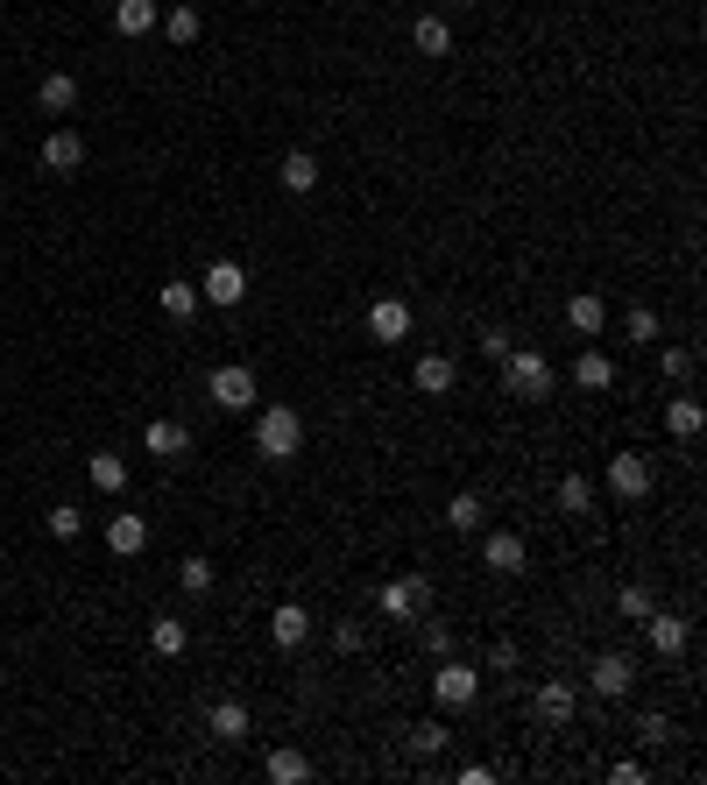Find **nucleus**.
Wrapping results in <instances>:
<instances>
[{
	"label": "nucleus",
	"instance_id": "nucleus-18",
	"mask_svg": "<svg viewBox=\"0 0 707 785\" xmlns=\"http://www.w3.org/2000/svg\"><path fill=\"white\" fill-rule=\"evenodd\" d=\"M262 778H269V785H305V778H312V757H305V750H269V757H262Z\"/></svg>",
	"mask_w": 707,
	"mask_h": 785
},
{
	"label": "nucleus",
	"instance_id": "nucleus-33",
	"mask_svg": "<svg viewBox=\"0 0 707 785\" xmlns=\"http://www.w3.org/2000/svg\"><path fill=\"white\" fill-rule=\"evenodd\" d=\"M163 36H171V43H198V36H206V14H198V8H171V14H163Z\"/></svg>",
	"mask_w": 707,
	"mask_h": 785
},
{
	"label": "nucleus",
	"instance_id": "nucleus-29",
	"mask_svg": "<svg viewBox=\"0 0 707 785\" xmlns=\"http://www.w3.org/2000/svg\"><path fill=\"white\" fill-rule=\"evenodd\" d=\"M276 177H283V192H312L318 185V156H312V149H291Z\"/></svg>",
	"mask_w": 707,
	"mask_h": 785
},
{
	"label": "nucleus",
	"instance_id": "nucleus-16",
	"mask_svg": "<svg viewBox=\"0 0 707 785\" xmlns=\"http://www.w3.org/2000/svg\"><path fill=\"white\" fill-rule=\"evenodd\" d=\"M411 382H417V390H425V396H446L453 382H460V361H453V355H417Z\"/></svg>",
	"mask_w": 707,
	"mask_h": 785
},
{
	"label": "nucleus",
	"instance_id": "nucleus-17",
	"mask_svg": "<svg viewBox=\"0 0 707 785\" xmlns=\"http://www.w3.org/2000/svg\"><path fill=\"white\" fill-rule=\"evenodd\" d=\"M481 559L488 566H496V574H524V538H516V531H488V538H481Z\"/></svg>",
	"mask_w": 707,
	"mask_h": 785
},
{
	"label": "nucleus",
	"instance_id": "nucleus-23",
	"mask_svg": "<svg viewBox=\"0 0 707 785\" xmlns=\"http://www.w3.org/2000/svg\"><path fill=\"white\" fill-rule=\"evenodd\" d=\"M403 743H411V757H439V750L453 743V729L432 715V722H411V729H403Z\"/></svg>",
	"mask_w": 707,
	"mask_h": 785
},
{
	"label": "nucleus",
	"instance_id": "nucleus-24",
	"mask_svg": "<svg viewBox=\"0 0 707 785\" xmlns=\"http://www.w3.org/2000/svg\"><path fill=\"white\" fill-rule=\"evenodd\" d=\"M574 382L580 390H616V361L601 355V347H587V355L574 361Z\"/></svg>",
	"mask_w": 707,
	"mask_h": 785
},
{
	"label": "nucleus",
	"instance_id": "nucleus-15",
	"mask_svg": "<svg viewBox=\"0 0 707 785\" xmlns=\"http://www.w3.org/2000/svg\"><path fill=\"white\" fill-rule=\"evenodd\" d=\"M644 637H651V651H659V658H679V651H686V637H694V630H686L679 615L651 609V615H644Z\"/></svg>",
	"mask_w": 707,
	"mask_h": 785
},
{
	"label": "nucleus",
	"instance_id": "nucleus-14",
	"mask_svg": "<svg viewBox=\"0 0 707 785\" xmlns=\"http://www.w3.org/2000/svg\"><path fill=\"white\" fill-rule=\"evenodd\" d=\"M531 708H537V722H552V729H566L574 722V708H580V694L566 687V679H545V687L531 694Z\"/></svg>",
	"mask_w": 707,
	"mask_h": 785
},
{
	"label": "nucleus",
	"instance_id": "nucleus-44",
	"mask_svg": "<svg viewBox=\"0 0 707 785\" xmlns=\"http://www.w3.org/2000/svg\"><path fill=\"white\" fill-rule=\"evenodd\" d=\"M446 8H475V0H446Z\"/></svg>",
	"mask_w": 707,
	"mask_h": 785
},
{
	"label": "nucleus",
	"instance_id": "nucleus-12",
	"mask_svg": "<svg viewBox=\"0 0 707 785\" xmlns=\"http://www.w3.org/2000/svg\"><path fill=\"white\" fill-rule=\"evenodd\" d=\"M368 332H376L382 347L411 340V305H403V297H376V305H368Z\"/></svg>",
	"mask_w": 707,
	"mask_h": 785
},
{
	"label": "nucleus",
	"instance_id": "nucleus-21",
	"mask_svg": "<svg viewBox=\"0 0 707 785\" xmlns=\"http://www.w3.org/2000/svg\"><path fill=\"white\" fill-rule=\"evenodd\" d=\"M411 43L425 50V57H453V22H446V14H417Z\"/></svg>",
	"mask_w": 707,
	"mask_h": 785
},
{
	"label": "nucleus",
	"instance_id": "nucleus-22",
	"mask_svg": "<svg viewBox=\"0 0 707 785\" xmlns=\"http://www.w3.org/2000/svg\"><path fill=\"white\" fill-rule=\"evenodd\" d=\"M566 326H574V332H580V340H595V332H601V326H609V305H601V297H595V291H580V297H574V305H566Z\"/></svg>",
	"mask_w": 707,
	"mask_h": 785
},
{
	"label": "nucleus",
	"instance_id": "nucleus-39",
	"mask_svg": "<svg viewBox=\"0 0 707 785\" xmlns=\"http://www.w3.org/2000/svg\"><path fill=\"white\" fill-rule=\"evenodd\" d=\"M516 658H524V651H516L510 637H496V644H488V673H516Z\"/></svg>",
	"mask_w": 707,
	"mask_h": 785
},
{
	"label": "nucleus",
	"instance_id": "nucleus-8",
	"mask_svg": "<svg viewBox=\"0 0 707 785\" xmlns=\"http://www.w3.org/2000/svg\"><path fill=\"white\" fill-rule=\"evenodd\" d=\"M241 297H248V270H241V262H213V270L206 276H198V305H241Z\"/></svg>",
	"mask_w": 707,
	"mask_h": 785
},
{
	"label": "nucleus",
	"instance_id": "nucleus-42",
	"mask_svg": "<svg viewBox=\"0 0 707 785\" xmlns=\"http://www.w3.org/2000/svg\"><path fill=\"white\" fill-rule=\"evenodd\" d=\"M609 778H616V785H644L651 772H644V764H637V757H616V764H609Z\"/></svg>",
	"mask_w": 707,
	"mask_h": 785
},
{
	"label": "nucleus",
	"instance_id": "nucleus-27",
	"mask_svg": "<svg viewBox=\"0 0 707 785\" xmlns=\"http://www.w3.org/2000/svg\"><path fill=\"white\" fill-rule=\"evenodd\" d=\"M595 503H601V495H595L587 475H559V510L566 516H595Z\"/></svg>",
	"mask_w": 707,
	"mask_h": 785
},
{
	"label": "nucleus",
	"instance_id": "nucleus-25",
	"mask_svg": "<svg viewBox=\"0 0 707 785\" xmlns=\"http://www.w3.org/2000/svg\"><path fill=\"white\" fill-rule=\"evenodd\" d=\"M113 29L121 36H149L156 29V0H113Z\"/></svg>",
	"mask_w": 707,
	"mask_h": 785
},
{
	"label": "nucleus",
	"instance_id": "nucleus-38",
	"mask_svg": "<svg viewBox=\"0 0 707 785\" xmlns=\"http://www.w3.org/2000/svg\"><path fill=\"white\" fill-rule=\"evenodd\" d=\"M651 609H659V601H651L644 588H622V595H616V615H630V623H644Z\"/></svg>",
	"mask_w": 707,
	"mask_h": 785
},
{
	"label": "nucleus",
	"instance_id": "nucleus-4",
	"mask_svg": "<svg viewBox=\"0 0 707 785\" xmlns=\"http://www.w3.org/2000/svg\"><path fill=\"white\" fill-rule=\"evenodd\" d=\"M651 489H659V467H651V454H616V460H609V495H616V503H644Z\"/></svg>",
	"mask_w": 707,
	"mask_h": 785
},
{
	"label": "nucleus",
	"instance_id": "nucleus-30",
	"mask_svg": "<svg viewBox=\"0 0 707 785\" xmlns=\"http://www.w3.org/2000/svg\"><path fill=\"white\" fill-rule=\"evenodd\" d=\"M149 644H156V658H184V651H192V630H184L177 615H156V630H149Z\"/></svg>",
	"mask_w": 707,
	"mask_h": 785
},
{
	"label": "nucleus",
	"instance_id": "nucleus-32",
	"mask_svg": "<svg viewBox=\"0 0 707 785\" xmlns=\"http://www.w3.org/2000/svg\"><path fill=\"white\" fill-rule=\"evenodd\" d=\"M156 305H163V319H192V312H198V283H156Z\"/></svg>",
	"mask_w": 707,
	"mask_h": 785
},
{
	"label": "nucleus",
	"instance_id": "nucleus-35",
	"mask_svg": "<svg viewBox=\"0 0 707 785\" xmlns=\"http://www.w3.org/2000/svg\"><path fill=\"white\" fill-rule=\"evenodd\" d=\"M177 580H184V595H206V588H213V559H206V553L177 559Z\"/></svg>",
	"mask_w": 707,
	"mask_h": 785
},
{
	"label": "nucleus",
	"instance_id": "nucleus-36",
	"mask_svg": "<svg viewBox=\"0 0 707 785\" xmlns=\"http://www.w3.org/2000/svg\"><path fill=\"white\" fill-rule=\"evenodd\" d=\"M78 531H86V510H78V503H57V510H50V538H64V545H72Z\"/></svg>",
	"mask_w": 707,
	"mask_h": 785
},
{
	"label": "nucleus",
	"instance_id": "nucleus-11",
	"mask_svg": "<svg viewBox=\"0 0 707 785\" xmlns=\"http://www.w3.org/2000/svg\"><path fill=\"white\" fill-rule=\"evenodd\" d=\"M36 156H43V171H50V177H72L78 163H86V135L57 128V135H43V149H36Z\"/></svg>",
	"mask_w": 707,
	"mask_h": 785
},
{
	"label": "nucleus",
	"instance_id": "nucleus-2",
	"mask_svg": "<svg viewBox=\"0 0 707 785\" xmlns=\"http://www.w3.org/2000/svg\"><path fill=\"white\" fill-rule=\"evenodd\" d=\"M502 390H510L516 404H537V396H552V361L537 355V347H510V355H502Z\"/></svg>",
	"mask_w": 707,
	"mask_h": 785
},
{
	"label": "nucleus",
	"instance_id": "nucleus-3",
	"mask_svg": "<svg viewBox=\"0 0 707 785\" xmlns=\"http://www.w3.org/2000/svg\"><path fill=\"white\" fill-rule=\"evenodd\" d=\"M376 609L390 615V623H417V615L432 609V580H425V574H403V580H382Z\"/></svg>",
	"mask_w": 707,
	"mask_h": 785
},
{
	"label": "nucleus",
	"instance_id": "nucleus-5",
	"mask_svg": "<svg viewBox=\"0 0 707 785\" xmlns=\"http://www.w3.org/2000/svg\"><path fill=\"white\" fill-rule=\"evenodd\" d=\"M475 694H481V673H475V665L439 658V673H432V700H439V708H475Z\"/></svg>",
	"mask_w": 707,
	"mask_h": 785
},
{
	"label": "nucleus",
	"instance_id": "nucleus-1",
	"mask_svg": "<svg viewBox=\"0 0 707 785\" xmlns=\"http://www.w3.org/2000/svg\"><path fill=\"white\" fill-rule=\"evenodd\" d=\"M255 454H262L269 467H291L297 454H305V417H297L291 404L255 411Z\"/></svg>",
	"mask_w": 707,
	"mask_h": 785
},
{
	"label": "nucleus",
	"instance_id": "nucleus-19",
	"mask_svg": "<svg viewBox=\"0 0 707 785\" xmlns=\"http://www.w3.org/2000/svg\"><path fill=\"white\" fill-rule=\"evenodd\" d=\"M665 432H672V439H686V446H694L700 432H707V411L694 404V396H672V404H665Z\"/></svg>",
	"mask_w": 707,
	"mask_h": 785
},
{
	"label": "nucleus",
	"instance_id": "nucleus-41",
	"mask_svg": "<svg viewBox=\"0 0 707 785\" xmlns=\"http://www.w3.org/2000/svg\"><path fill=\"white\" fill-rule=\"evenodd\" d=\"M475 347H481V355H488V361H502V355H510V347H516V340H510V332H502V326H481V340H475Z\"/></svg>",
	"mask_w": 707,
	"mask_h": 785
},
{
	"label": "nucleus",
	"instance_id": "nucleus-7",
	"mask_svg": "<svg viewBox=\"0 0 707 785\" xmlns=\"http://www.w3.org/2000/svg\"><path fill=\"white\" fill-rule=\"evenodd\" d=\"M206 396H213V404H220V411H255V375H248L241 369V361H227V369H213L206 375Z\"/></svg>",
	"mask_w": 707,
	"mask_h": 785
},
{
	"label": "nucleus",
	"instance_id": "nucleus-10",
	"mask_svg": "<svg viewBox=\"0 0 707 785\" xmlns=\"http://www.w3.org/2000/svg\"><path fill=\"white\" fill-rule=\"evenodd\" d=\"M206 729H213V743H248V737H255V715H248L241 700H213Z\"/></svg>",
	"mask_w": 707,
	"mask_h": 785
},
{
	"label": "nucleus",
	"instance_id": "nucleus-40",
	"mask_svg": "<svg viewBox=\"0 0 707 785\" xmlns=\"http://www.w3.org/2000/svg\"><path fill=\"white\" fill-rule=\"evenodd\" d=\"M665 737H672V722H665L659 708H651V715H637V743H665Z\"/></svg>",
	"mask_w": 707,
	"mask_h": 785
},
{
	"label": "nucleus",
	"instance_id": "nucleus-34",
	"mask_svg": "<svg viewBox=\"0 0 707 785\" xmlns=\"http://www.w3.org/2000/svg\"><path fill=\"white\" fill-rule=\"evenodd\" d=\"M622 332H630L637 347H659V332H665V326H659V312H651V305H630V319H622Z\"/></svg>",
	"mask_w": 707,
	"mask_h": 785
},
{
	"label": "nucleus",
	"instance_id": "nucleus-31",
	"mask_svg": "<svg viewBox=\"0 0 707 785\" xmlns=\"http://www.w3.org/2000/svg\"><path fill=\"white\" fill-rule=\"evenodd\" d=\"M446 524H453V531H481V524H488V503H481L475 489H460V495L446 503Z\"/></svg>",
	"mask_w": 707,
	"mask_h": 785
},
{
	"label": "nucleus",
	"instance_id": "nucleus-9",
	"mask_svg": "<svg viewBox=\"0 0 707 785\" xmlns=\"http://www.w3.org/2000/svg\"><path fill=\"white\" fill-rule=\"evenodd\" d=\"M142 454H156V460H184V454H192V432H184L177 417H149V425H142Z\"/></svg>",
	"mask_w": 707,
	"mask_h": 785
},
{
	"label": "nucleus",
	"instance_id": "nucleus-20",
	"mask_svg": "<svg viewBox=\"0 0 707 785\" xmlns=\"http://www.w3.org/2000/svg\"><path fill=\"white\" fill-rule=\"evenodd\" d=\"M36 107H43V113H72V107H78V78H72V72H43Z\"/></svg>",
	"mask_w": 707,
	"mask_h": 785
},
{
	"label": "nucleus",
	"instance_id": "nucleus-26",
	"mask_svg": "<svg viewBox=\"0 0 707 785\" xmlns=\"http://www.w3.org/2000/svg\"><path fill=\"white\" fill-rule=\"evenodd\" d=\"M86 475H93V489H99V495H121V489H128V460H121V454H93V460H86Z\"/></svg>",
	"mask_w": 707,
	"mask_h": 785
},
{
	"label": "nucleus",
	"instance_id": "nucleus-28",
	"mask_svg": "<svg viewBox=\"0 0 707 785\" xmlns=\"http://www.w3.org/2000/svg\"><path fill=\"white\" fill-rule=\"evenodd\" d=\"M107 545H113L121 559H134V553L149 545V524H142V516H113V524H107Z\"/></svg>",
	"mask_w": 707,
	"mask_h": 785
},
{
	"label": "nucleus",
	"instance_id": "nucleus-6",
	"mask_svg": "<svg viewBox=\"0 0 707 785\" xmlns=\"http://www.w3.org/2000/svg\"><path fill=\"white\" fill-rule=\"evenodd\" d=\"M587 687H595L601 700H630L637 694V658H630V651H601L595 673H587Z\"/></svg>",
	"mask_w": 707,
	"mask_h": 785
},
{
	"label": "nucleus",
	"instance_id": "nucleus-13",
	"mask_svg": "<svg viewBox=\"0 0 707 785\" xmlns=\"http://www.w3.org/2000/svg\"><path fill=\"white\" fill-rule=\"evenodd\" d=\"M305 637H312V615H305V601H276V609H269V644L297 651Z\"/></svg>",
	"mask_w": 707,
	"mask_h": 785
},
{
	"label": "nucleus",
	"instance_id": "nucleus-43",
	"mask_svg": "<svg viewBox=\"0 0 707 785\" xmlns=\"http://www.w3.org/2000/svg\"><path fill=\"white\" fill-rule=\"evenodd\" d=\"M425 651H432V658H453V630L432 623V630H425Z\"/></svg>",
	"mask_w": 707,
	"mask_h": 785
},
{
	"label": "nucleus",
	"instance_id": "nucleus-37",
	"mask_svg": "<svg viewBox=\"0 0 707 785\" xmlns=\"http://www.w3.org/2000/svg\"><path fill=\"white\" fill-rule=\"evenodd\" d=\"M659 375L686 382V375H694V347H659Z\"/></svg>",
	"mask_w": 707,
	"mask_h": 785
}]
</instances>
